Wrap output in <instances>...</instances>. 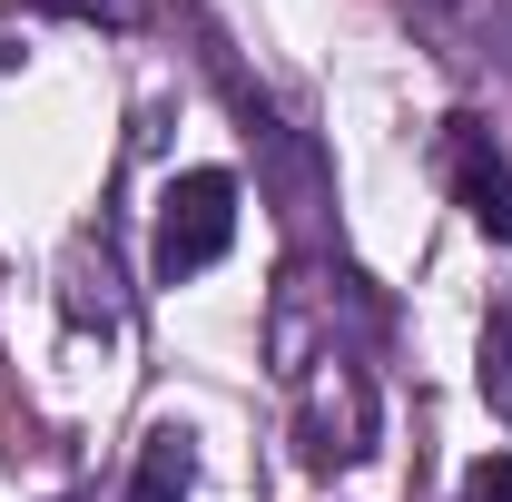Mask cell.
I'll return each mask as SVG.
<instances>
[{
    "instance_id": "cell-1",
    "label": "cell",
    "mask_w": 512,
    "mask_h": 502,
    "mask_svg": "<svg viewBox=\"0 0 512 502\" xmlns=\"http://www.w3.org/2000/svg\"><path fill=\"white\" fill-rule=\"evenodd\" d=\"M237 247V178L227 168H188L168 207H158V276L178 286V276H207L217 256Z\"/></svg>"
},
{
    "instance_id": "cell-2",
    "label": "cell",
    "mask_w": 512,
    "mask_h": 502,
    "mask_svg": "<svg viewBox=\"0 0 512 502\" xmlns=\"http://www.w3.org/2000/svg\"><path fill=\"white\" fill-rule=\"evenodd\" d=\"M453 188L473 207V227L493 247H512V168H503V148L483 138V119H453Z\"/></svg>"
},
{
    "instance_id": "cell-3",
    "label": "cell",
    "mask_w": 512,
    "mask_h": 502,
    "mask_svg": "<svg viewBox=\"0 0 512 502\" xmlns=\"http://www.w3.org/2000/svg\"><path fill=\"white\" fill-rule=\"evenodd\" d=\"M188 483H197L188 434H178V424H158V434H148V453H138V483H128V502H188Z\"/></svg>"
},
{
    "instance_id": "cell-4",
    "label": "cell",
    "mask_w": 512,
    "mask_h": 502,
    "mask_svg": "<svg viewBox=\"0 0 512 502\" xmlns=\"http://www.w3.org/2000/svg\"><path fill=\"white\" fill-rule=\"evenodd\" d=\"M473 384H483V404L512 424V286L493 296V315H483V355H473Z\"/></svg>"
},
{
    "instance_id": "cell-5",
    "label": "cell",
    "mask_w": 512,
    "mask_h": 502,
    "mask_svg": "<svg viewBox=\"0 0 512 502\" xmlns=\"http://www.w3.org/2000/svg\"><path fill=\"white\" fill-rule=\"evenodd\" d=\"M463 502H512V453H483L463 473Z\"/></svg>"
},
{
    "instance_id": "cell-6",
    "label": "cell",
    "mask_w": 512,
    "mask_h": 502,
    "mask_svg": "<svg viewBox=\"0 0 512 502\" xmlns=\"http://www.w3.org/2000/svg\"><path fill=\"white\" fill-rule=\"evenodd\" d=\"M50 10H79V20H119V30L138 20V0H50Z\"/></svg>"
}]
</instances>
